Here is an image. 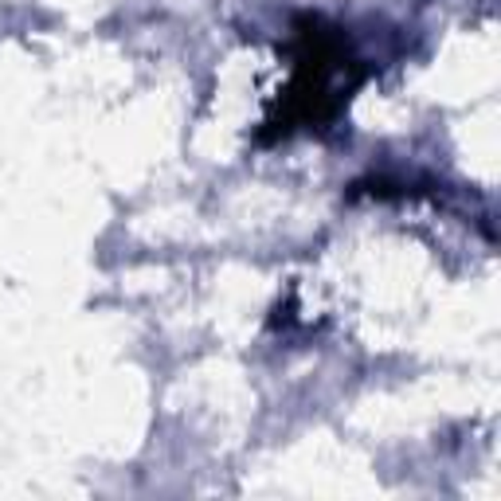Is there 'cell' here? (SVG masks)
I'll list each match as a JSON object with an SVG mask.
<instances>
[{
  "label": "cell",
  "instance_id": "obj_1",
  "mask_svg": "<svg viewBox=\"0 0 501 501\" xmlns=\"http://www.w3.org/2000/svg\"><path fill=\"white\" fill-rule=\"evenodd\" d=\"M298 32V71H294L290 91L282 94L279 117H271V133H294V130H318L333 122L349 106L352 91L365 83V67L349 55V44L341 28H329L321 16H302L294 24Z\"/></svg>",
  "mask_w": 501,
  "mask_h": 501
}]
</instances>
